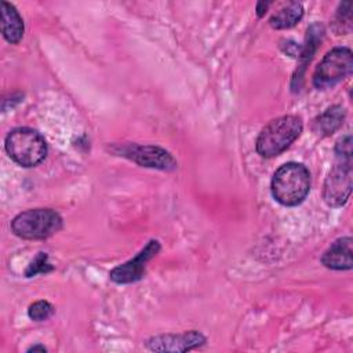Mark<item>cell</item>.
<instances>
[{"label":"cell","instance_id":"obj_1","mask_svg":"<svg viewBox=\"0 0 353 353\" xmlns=\"http://www.w3.org/2000/svg\"><path fill=\"white\" fill-rule=\"evenodd\" d=\"M270 189L274 200L280 204L298 205L310 190V172L301 163H285L273 174Z\"/></svg>","mask_w":353,"mask_h":353},{"label":"cell","instance_id":"obj_2","mask_svg":"<svg viewBox=\"0 0 353 353\" xmlns=\"http://www.w3.org/2000/svg\"><path fill=\"white\" fill-rule=\"evenodd\" d=\"M302 128V120L295 114L272 120L258 135L256 152L268 159L279 156L301 135Z\"/></svg>","mask_w":353,"mask_h":353},{"label":"cell","instance_id":"obj_3","mask_svg":"<svg viewBox=\"0 0 353 353\" xmlns=\"http://www.w3.org/2000/svg\"><path fill=\"white\" fill-rule=\"evenodd\" d=\"M4 146L8 156L26 168L40 164L48 152L44 137L29 127H18L10 131Z\"/></svg>","mask_w":353,"mask_h":353},{"label":"cell","instance_id":"obj_4","mask_svg":"<svg viewBox=\"0 0 353 353\" xmlns=\"http://www.w3.org/2000/svg\"><path fill=\"white\" fill-rule=\"evenodd\" d=\"M11 229L21 239L43 240L62 229V218L51 208H32L18 214L11 222Z\"/></svg>","mask_w":353,"mask_h":353},{"label":"cell","instance_id":"obj_5","mask_svg":"<svg viewBox=\"0 0 353 353\" xmlns=\"http://www.w3.org/2000/svg\"><path fill=\"white\" fill-rule=\"evenodd\" d=\"M353 55L347 47H336L328 51L313 73V85L317 90H328L352 74Z\"/></svg>","mask_w":353,"mask_h":353},{"label":"cell","instance_id":"obj_6","mask_svg":"<svg viewBox=\"0 0 353 353\" xmlns=\"http://www.w3.org/2000/svg\"><path fill=\"white\" fill-rule=\"evenodd\" d=\"M116 154L135 161L137 164L148 168H156L163 171H172L176 168V160L170 152L154 145H138L125 143L117 145L112 149Z\"/></svg>","mask_w":353,"mask_h":353},{"label":"cell","instance_id":"obj_7","mask_svg":"<svg viewBox=\"0 0 353 353\" xmlns=\"http://www.w3.org/2000/svg\"><path fill=\"white\" fill-rule=\"evenodd\" d=\"M352 159H338L330 170L324 186L323 199L330 207H342L352 193Z\"/></svg>","mask_w":353,"mask_h":353},{"label":"cell","instance_id":"obj_8","mask_svg":"<svg viewBox=\"0 0 353 353\" xmlns=\"http://www.w3.org/2000/svg\"><path fill=\"white\" fill-rule=\"evenodd\" d=\"M160 251V243L150 240L134 258L110 270L109 277L117 284H130L141 280L146 272V263Z\"/></svg>","mask_w":353,"mask_h":353},{"label":"cell","instance_id":"obj_9","mask_svg":"<svg viewBox=\"0 0 353 353\" xmlns=\"http://www.w3.org/2000/svg\"><path fill=\"white\" fill-rule=\"evenodd\" d=\"M205 336L199 331H186L183 334H165L150 338L146 342L148 349L153 352H186L197 349L205 343Z\"/></svg>","mask_w":353,"mask_h":353},{"label":"cell","instance_id":"obj_10","mask_svg":"<svg viewBox=\"0 0 353 353\" xmlns=\"http://www.w3.org/2000/svg\"><path fill=\"white\" fill-rule=\"evenodd\" d=\"M352 237H341L335 240L323 254L321 263L334 270H349L353 266L352 261Z\"/></svg>","mask_w":353,"mask_h":353},{"label":"cell","instance_id":"obj_11","mask_svg":"<svg viewBox=\"0 0 353 353\" xmlns=\"http://www.w3.org/2000/svg\"><path fill=\"white\" fill-rule=\"evenodd\" d=\"M23 21L17 8L8 3L1 1V33L3 37L11 43L17 44L23 37Z\"/></svg>","mask_w":353,"mask_h":353},{"label":"cell","instance_id":"obj_12","mask_svg":"<svg viewBox=\"0 0 353 353\" xmlns=\"http://www.w3.org/2000/svg\"><path fill=\"white\" fill-rule=\"evenodd\" d=\"M346 117V110L341 105H334L317 116L313 121V131L320 137H328L334 134Z\"/></svg>","mask_w":353,"mask_h":353},{"label":"cell","instance_id":"obj_13","mask_svg":"<svg viewBox=\"0 0 353 353\" xmlns=\"http://www.w3.org/2000/svg\"><path fill=\"white\" fill-rule=\"evenodd\" d=\"M302 17H303L302 3L290 1L270 17L269 23L274 29H288L295 26L302 19Z\"/></svg>","mask_w":353,"mask_h":353},{"label":"cell","instance_id":"obj_14","mask_svg":"<svg viewBox=\"0 0 353 353\" xmlns=\"http://www.w3.org/2000/svg\"><path fill=\"white\" fill-rule=\"evenodd\" d=\"M324 33V29L321 25L319 23H314L312 25L309 29H307V36H306V41L303 44V47L301 48V52L298 54V58L301 61V70H298L295 74H294V83L296 80H302V74H303V70L306 68V65L310 62L316 48H317V43L321 40V36Z\"/></svg>","mask_w":353,"mask_h":353},{"label":"cell","instance_id":"obj_15","mask_svg":"<svg viewBox=\"0 0 353 353\" xmlns=\"http://www.w3.org/2000/svg\"><path fill=\"white\" fill-rule=\"evenodd\" d=\"M334 29L338 34H346L352 30V4L349 1L339 4L334 21Z\"/></svg>","mask_w":353,"mask_h":353},{"label":"cell","instance_id":"obj_16","mask_svg":"<svg viewBox=\"0 0 353 353\" xmlns=\"http://www.w3.org/2000/svg\"><path fill=\"white\" fill-rule=\"evenodd\" d=\"M54 306L47 301H37L32 303L28 309V314L34 321H44L48 320L54 314Z\"/></svg>","mask_w":353,"mask_h":353},{"label":"cell","instance_id":"obj_17","mask_svg":"<svg viewBox=\"0 0 353 353\" xmlns=\"http://www.w3.org/2000/svg\"><path fill=\"white\" fill-rule=\"evenodd\" d=\"M54 268L51 266V263L48 262V255L46 252H39L34 259L29 263L28 269L25 270V276L26 277H32L36 276L39 273H48L51 272Z\"/></svg>","mask_w":353,"mask_h":353},{"label":"cell","instance_id":"obj_18","mask_svg":"<svg viewBox=\"0 0 353 353\" xmlns=\"http://www.w3.org/2000/svg\"><path fill=\"white\" fill-rule=\"evenodd\" d=\"M335 154L336 159H352V137L346 135L342 137L335 145Z\"/></svg>","mask_w":353,"mask_h":353},{"label":"cell","instance_id":"obj_19","mask_svg":"<svg viewBox=\"0 0 353 353\" xmlns=\"http://www.w3.org/2000/svg\"><path fill=\"white\" fill-rule=\"evenodd\" d=\"M270 1H259L258 4H256V15L261 18V17H263L265 14H266V11H268V8L270 7Z\"/></svg>","mask_w":353,"mask_h":353},{"label":"cell","instance_id":"obj_20","mask_svg":"<svg viewBox=\"0 0 353 353\" xmlns=\"http://www.w3.org/2000/svg\"><path fill=\"white\" fill-rule=\"evenodd\" d=\"M37 350H40V352H47V349H46L44 346H40V345H34V346H32V347L28 349V352H37Z\"/></svg>","mask_w":353,"mask_h":353}]
</instances>
